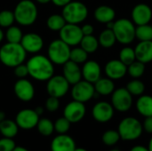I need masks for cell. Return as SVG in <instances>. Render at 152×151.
Here are the masks:
<instances>
[{
	"instance_id": "48",
	"label": "cell",
	"mask_w": 152,
	"mask_h": 151,
	"mask_svg": "<svg viewBox=\"0 0 152 151\" xmlns=\"http://www.w3.org/2000/svg\"><path fill=\"white\" fill-rule=\"evenodd\" d=\"M12 151H29L28 150H27L26 148L24 147H21V146H16L15 149Z\"/></svg>"
},
{
	"instance_id": "10",
	"label": "cell",
	"mask_w": 152,
	"mask_h": 151,
	"mask_svg": "<svg viewBox=\"0 0 152 151\" xmlns=\"http://www.w3.org/2000/svg\"><path fill=\"white\" fill-rule=\"evenodd\" d=\"M115 110L118 112H127L133 106V95L126 88L120 87L115 89L111 94V102Z\"/></svg>"
},
{
	"instance_id": "20",
	"label": "cell",
	"mask_w": 152,
	"mask_h": 151,
	"mask_svg": "<svg viewBox=\"0 0 152 151\" xmlns=\"http://www.w3.org/2000/svg\"><path fill=\"white\" fill-rule=\"evenodd\" d=\"M62 76L71 85L79 82L83 78L82 69L79 67V64L70 60L62 65Z\"/></svg>"
},
{
	"instance_id": "19",
	"label": "cell",
	"mask_w": 152,
	"mask_h": 151,
	"mask_svg": "<svg viewBox=\"0 0 152 151\" xmlns=\"http://www.w3.org/2000/svg\"><path fill=\"white\" fill-rule=\"evenodd\" d=\"M82 77L92 84H94L102 77V68L95 61H86L82 67Z\"/></svg>"
},
{
	"instance_id": "54",
	"label": "cell",
	"mask_w": 152,
	"mask_h": 151,
	"mask_svg": "<svg viewBox=\"0 0 152 151\" xmlns=\"http://www.w3.org/2000/svg\"><path fill=\"white\" fill-rule=\"evenodd\" d=\"M110 151H121L120 150H118V149H113V150H110Z\"/></svg>"
},
{
	"instance_id": "55",
	"label": "cell",
	"mask_w": 152,
	"mask_h": 151,
	"mask_svg": "<svg viewBox=\"0 0 152 151\" xmlns=\"http://www.w3.org/2000/svg\"><path fill=\"white\" fill-rule=\"evenodd\" d=\"M151 82H152V78H151Z\"/></svg>"
},
{
	"instance_id": "27",
	"label": "cell",
	"mask_w": 152,
	"mask_h": 151,
	"mask_svg": "<svg viewBox=\"0 0 152 151\" xmlns=\"http://www.w3.org/2000/svg\"><path fill=\"white\" fill-rule=\"evenodd\" d=\"M98 41H99L100 46L109 49V48H111L112 46H114V44L117 42V38H116V36L112 29L106 28L100 33Z\"/></svg>"
},
{
	"instance_id": "17",
	"label": "cell",
	"mask_w": 152,
	"mask_h": 151,
	"mask_svg": "<svg viewBox=\"0 0 152 151\" xmlns=\"http://www.w3.org/2000/svg\"><path fill=\"white\" fill-rule=\"evenodd\" d=\"M131 17L132 21L136 26L150 24L152 19V9L147 4H137L132 10Z\"/></svg>"
},
{
	"instance_id": "42",
	"label": "cell",
	"mask_w": 152,
	"mask_h": 151,
	"mask_svg": "<svg viewBox=\"0 0 152 151\" xmlns=\"http://www.w3.org/2000/svg\"><path fill=\"white\" fill-rule=\"evenodd\" d=\"M13 69H14V75L18 78H26L28 76V70L27 64L21 63Z\"/></svg>"
},
{
	"instance_id": "11",
	"label": "cell",
	"mask_w": 152,
	"mask_h": 151,
	"mask_svg": "<svg viewBox=\"0 0 152 151\" xmlns=\"http://www.w3.org/2000/svg\"><path fill=\"white\" fill-rule=\"evenodd\" d=\"M59 35L60 38L70 47L80 44V42L84 36L81 27L77 24L71 23H66L65 26L59 31Z\"/></svg>"
},
{
	"instance_id": "51",
	"label": "cell",
	"mask_w": 152,
	"mask_h": 151,
	"mask_svg": "<svg viewBox=\"0 0 152 151\" xmlns=\"http://www.w3.org/2000/svg\"><path fill=\"white\" fill-rule=\"evenodd\" d=\"M5 119V113L2 110H0V121H3Z\"/></svg>"
},
{
	"instance_id": "44",
	"label": "cell",
	"mask_w": 152,
	"mask_h": 151,
	"mask_svg": "<svg viewBox=\"0 0 152 151\" xmlns=\"http://www.w3.org/2000/svg\"><path fill=\"white\" fill-rule=\"evenodd\" d=\"M81 29H82V32H83V35H84V36L93 35V34H94V26L91 25V24H89V23L84 24V25L81 27Z\"/></svg>"
},
{
	"instance_id": "50",
	"label": "cell",
	"mask_w": 152,
	"mask_h": 151,
	"mask_svg": "<svg viewBox=\"0 0 152 151\" xmlns=\"http://www.w3.org/2000/svg\"><path fill=\"white\" fill-rule=\"evenodd\" d=\"M4 37H5L4 33V31H3L2 28H0V43L4 40Z\"/></svg>"
},
{
	"instance_id": "43",
	"label": "cell",
	"mask_w": 152,
	"mask_h": 151,
	"mask_svg": "<svg viewBox=\"0 0 152 151\" xmlns=\"http://www.w3.org/2000/svg\"><path fill=\"white\" fill-rule=\"evenodd\" d=\"M143 131H145L147 133L152 134V117H145L143 123H142Z\"/></svg>"
},
{
	"instance_id": "38",
	"label": "cell",
	"mask_w": 152,
	"mask_h": 151,
	"mask_svg": "<svg viewBox=\"0 0 152 151\" xmlns=\"http://www.w3.org/2000/svg\"><path fill=\"white\" fill-rule=\"evenodd\" d=\"M15 22V17L13 11L2 10L0 12V28H7L13 25Z\"/></svg>"
},
{
	"instance_id": "57",
	"label": "cell",
	"mask_w": 152,
	"mask_h": 151,
	"mask_svg": "<svg viewBox=\"0 0 152 151\" xmlns=\"http://www.w3.org/2000/svg\"><path fill=\"white\" fill-rule=\"evenodd\" d=\"M151 27H152V25H151Z\"/></svg>"
},
{
	"instance_id": "37",
	"label": "cell",
	"mask_w": 152,
	"mask_h": 151,
	"mask_svg": "<svg viewBox=\"0 0 152 151\" xmlns=\"http://www.w3.org/2000/svg\"><path fill=\"white\" fill-rule=\"evenodd\" d=\"M121 140L118 130H107L102 136V141L106 146H114Z\"/></svg>"
},
{
	"instance_id": "33",
	"label": "cell",
	"mask_w": 152,
	"mask_h": 151,
	"mask_svg": "<svg viewBox=\"0 0 152 151\" xmlns=\"http://www.w3.org/2000/svg\"><path fill=\"white\" fill-rule=\"evenodd\" d=\"M145 72V64L139 61H134L127 66V74L134 79L140 78Z\"/></svg>"
},
{
	"instance_id": "41",
	"label": "cell",
	"mask_w": 152,
	"mask_h": 151,
	"mask_svg": "<svg viewBox=\"0 0 152 151\" xmlns=\"http://www.w3.org/2000/svg\"><path fill=\"white\" fill-rule=\"evenodd\" d=\"M16 147L15 142L12 138L3 137L0 139V151H12Z\"/></svg>"
},
{
	"instance_id": "29",
	"label": "cell",
	"mask_w": 152,
	"mask_h": 151,
	"mask_svg": "<svg viewBox=\"0 0 152 151\" xmlns=\"http://www.w3.org/2000/svg\"><path fill=\"white\" fill-rule=\"evenodd\" d=\"M80 46L88 53H94L97 51L98 47L100 46L98 38H96L94 35L84 36L81 42Z\"/></svg>"
},
{
	"instance_id": "35",
	"label": "cell",
	"mask_w": 152,
	"mask_h": 151,
	"mask_svg": "<svg viewBox=\"0 0 152 151\" xmlns=\"http://www.w3.org/2000/svg\"><path fill=\"white\" fill-rule=\"evenodd\" d=\"M88 59V53L80 46L77 47L74 46V48L71 49L70 51V56L69 60L77 63V64H84Z\"/></svg>"
},
{
	"instance_id": "16",
	"label": "cell",
	"mask_w": 152,
	"mask_h": 151,
	"mask_svg": "<svg viewBox=\"0 0 152 151\" xmlns=\"http://www.w3.org/2000/svg\"><path fill=\"white\" fill-rule=\"evenodd\" d=\"M20 44L27 52V53L37 54L44 47V39L40 35L29 32L23 35Z\"/></svg>"
},
{
	"instance_id": "39",
	"label": "cell",
	"mask_w": 152,
	"mask_h": 151,
	"mask_svg": "<svg viewBox=\"0 0 152 151\" xmlns=\"http://www.w3.org/2000/svg\"><path fill=\"white\" fill-rule=\"evenodd\" d=\"M53 124H54V131L58 134L67 133L69 132V130L70 128V125H71V123L65 117H59Z\"/></svg>"
},
{
	"instance_id": "53",
	"label": "cell",
	"mask_w": 152,
	"mask_h": 151,
	"mask_svg": "<svg viewBox=\"0 0 152 151\" xmlns=\"http://www.w3.org/2000/svg\"><path fill=\"white\" fill-rule=\"evenodd\" d=\"M74 151H88L87 150L84 149V148H76V150Z\"/></svg>"
},
{
	"instance_id": "23",
	"label": "cell",
	"mask_w": 152,
	"mask_h": 151,
	"mask_svg": "<svg viewBox=\"0 0 152 151\" xmlns=\"http://www.w3.org/2000/svg\"><path fill=\"white\" fill-rule=\"evenodd\" d=\"M94 17L98 22L107 24L109 22L114 21L116 18V12L111 6L103 4L98 6L94 10Z\"/></svg>"
},
{
	"instance_id": "13",
	"label": "cell",
	"mask_w": 152,
	"mask_h": 151,
	"mask_svg": "<svg viewBox=\"0 0 152 151\" xmlns=\"http://www.w3.org/2000/svg\"><path fill=\"white\" fill-rule=\"evenodd\" d=\"M13 92L15 96L24 102L32 101L35 96L34 85L27 78H19L13 85Z\"/></svg>"
},
{
	"instance_id": "30",
	"label": "cell",
	"mask_w": 152,
	"mask_h": 151,
	"mask_svg": "<svg viewBox=\"0 0 152 151\" xmlns=\"http://www.w3.org/2000/svg\"><path fill=\"white\" fill-rule=\"evenodd\" d=\"M37 129L39 134L45 137H48L54 132V124L49 118H39V121L37 125Z\"/></svg>"
},
{
	"instance_id": "32",
	"label": "cell",
	"mask_w": 152,
	"mask_h": 151,
	"mask_svg": "<svg viewBox=\"0 0 152 151\" xmlns=\"http://www.w3.org/2000/svg\"><path fill=\"white\" fill-rule=\"evenodd\" d=\"M135 38L139 41H152V27L150 24L136 26Z\"/></svg>"
},
{
	"instance_id": "28",
	"label": "cell",
	"mask_w": 152,
	"mask_h": 151,
	"mask_svg": "<svg viewBox=\"0 0 152 151\" xmlns=\"http://www.w3.org/2000/svg\"><path fill=\"white\" fill-rule=\"evenodd\" d=\"M66 20L63 18L62 14H58V13H54L50 15L47 20H46V26L47 28L52 30V31H60L66 24Z\"/></svg>"
},
{
	"instance_id": "56",
	"label": "cell",
	"mask_w": 152,
	"mask_h": 151,
	"mask_svg": "<svg viewBox=\"0 0 152 151\" xmlns=\"http://www.w3.org/2000/svg\"><path fill=\"white\" fill-rule=\"evenodd\" d=\"M0 123H1V121H0Z\"/></svg>"
},
{
	"instance_id": "18",
	"label": "cell",
	"mask_w": 152,
	"mask_h": 151,
	"mask_svg": "<svg viewBox=\"0 0 152 151\" xmlns=\"http://www.w3.org/2000/svg\"><path fill=\"white\" fill-rule=\"evenodd\" d=\"M104 72L107 77L114 80H119L127 74V66L119 59L109 61L104 67Z\"/></svg>"
},
{
	"instance_id": "14",
	"label": "cell",
	"mask_w": 152,
	"mask_h": 151,
	"mask_svg": "<svg viewBox=\"0 0 152 151\" xmlns=\"http://www.w3.org/2000/svg\"><path fill=\"white\" fill-rule=\"evenodd\" d=\"M86 109L85 103L72 101L69 102L63 109V117H65L71 124L80 122L86 116Z\"/></svg>"
},
{
	"instance_id": "12",
	"label": "cell",
	"mask_w": 152,
	"mask_h": 151,
	"mask_svg": "<svg viewBox=\"0 0 152 151\" xmlns=\"http://www.w3.org/2000/svg\"><path fill=\"white\" fill-rule=\"evenodd\" d=\"M39 118L40 117L37 114L35 109H24L17 113L15 122L17 123L19 128L22 130H31L37 127Z\"/></svg>"
},
{
	"instance_id": "52",
	"label": "cell",
	"mask_w": 152,
	"mask_h": 151,
	"mask_svg": "<svg viewBox=\"0 0 152 151\" xmlns=\"http://www.w3.org/2000/svg\"><path fill=\"white\" fill-rule=\"evenodd\" d=\"M148 149H149V150L152 151V137L151 138V140H150V142H149V145H148Z\"/></svg>"
},
{
	"instance_id": "6",
	"label": "cell",
	"mask_w": 152,
	"mask_h": 151,
	"mask_svg": "<svg viewBox=\"0 0 152 151\" xmlns=\"http://www.w3.org/2000/svg\"><path fill=\"white\" fill-rule=\"evenodd\" d=\"M61 14L67 23L78 25L86 20L88 16V8L82 2L72 0L62 7Z\"/></svg>"
},
{
	"instance_id": "25",
	"label": "cell",
	"mask_w": 152,
	"mask_h": 151,
	"mask_svg": "<svg viewBox=\"0 0 152 151\" xmlns=\"http://www.w3.org/2000/svg\"><path fill=\"white\" fill-rule=\"evenodd\" d=\"M135 107L140 115L144 117H152V96L142 94L136 101Z\"/></svg>"
},
{
	"instance_id": "34",
	"label": "cell",
	"mask_w": 152,
	"mask_h": 151,
	"mask_svg": "<svg viewBox=\"0 0 152 151\" xmlns=\"http://www.w3.org/2000/svg\"><path fill=\"white\" fill-rule=\"evenodd\" d=\"M119 60L126 66L130 65L134 61H136L134 48H132L128 45L124 46L119 52Z\"/></svg>"
},
{
	"instance_id": "36",
	"label": "cell",
	"mask_w": 152,
	"mask_h": 151,
	"mask_svg": "<svg viewBox=\"0 0 152 151\" xmlns=\"http://www.w3.org/2000/svg\"><path fill=\"white\" fill-rule=\"evenodd\" d=\"M126 88L133 96H141L145 92V85L139 79H134L128 82Z\"/></svg>"
},
{
	"instance_id": "49",
	"label": "cell",
	"mask_w": 152,
	"mask_h": 151,
	"mask_svg": "<svg viewBox=\"0 0 152 151\" xmlns=\"http://www.w3.org/2000/svg\"><path fill=\"white\" fill-rule=\"evenodd\" d=\"M36 2L40 4H49L50 2H52V0H36Z\"/></svg>"
},
{
	"instance_id": "40",
	"label": "cell",
	"mask_w": 152,
	"mask_h": 151,
	"mask_svg": "<svg viewBox=\"0 0 152 151\" xmlns=\"http://www.w3.org/2000/svg\"><path fill=\"white\" fill-rule=\"evenodd\" d=\"M45 107L46 110L49 111V112H55V111H57L59 109V108H60L59 98L49 96L46 99V101H45Z\"/></svg>"
},
{
	"instance_id": "24",
	"label": "cell",
	"mask_w": 152,
	"mask_h": 151,
	"mask_svg": "<svg viewBox=\"0 0 152 151\" xmlns=\"http://www.w3.org/2000/svg\"><path fill=\"white\" fill-rule=\"evenodd\" d=\"M95 93L98 95L108 96L111 95L115 91V84L112 79L109 77H101L94 84Z\"/></svg>"
},
{
	"instance_id": "9",
	"label": "cell",
	"mask_w": 152,
	"mask_h": 151,
	"mask_svg": "<svg viewBox=\"0 0 152 151\" xmlns=\"http://www.w3.org/2000/svg\"><path fill=\"white\" fill-rule=\"evenodd\" d=\"M69 86L70 84L62 75H53L46 81V92L48 95L59 99L68 93Z\"/></svg>"
},
{
	"instance_id": "1",
	"label": "cell",
	"mask_w": 152,
	"mask_h": 151,
	"mask_svg": "<svg viewBox=\"0 0 152 151\" xmlns=\"http://www.w3.org/2000/svg\"><path fill=\"white\" fill-rule=\"evenodd\" d=\"M28 76L39 82H46L54 75V64L48 56L34 54L27 61Z\"/></svg>"
},
{
	"instance_id": "45",
	"label": "cell",
	"mask_w": 152,
	"mask_h": 151,
	"mask_svg": "<svg viewBox=\"0 0 152 151\" xmlns=\"http://www.w3.org/2000/svg\"><path fill=\"white\" fill-rule=\"evenodd\" d=\"M72 0H52V3L58 7H64L66 4L70 3Z\"/></svg>"
},
{
	"instance_id": "26",
	"label": "cell",
	"mask_w": 152,
	"mask_h": 151,
	"mask_svg": "<svg viewBox=\"0 0 152 151\" xmlns=\"http://www.w3.org/2000/svg\"><path fill=\"white\" fill-rule=\"evenodd\" d=\"M19 132V126L15 120L5 118L0 123V133L3 137L13 139Z\"/></svg>"
},
{
	"instance_id": "22",
	"label": "cell",
	"mask_w": 152,
	"mask_h": 151,
	"mask_svg": "<svg viewBox=\"0 0 152 151\" xmlns=\"http://www.w3.org/2000/svg\"><path fill=\"white\" fill-rule=\"evenodd\" d=\"M134 51L137 61L144 64L152 61V41H140Z\"/></svg>"
},
{
	"instance_id": "7",
	"label": "cell",
	"mask_w": 152,
	"mask_h": 151,
	"mask_svg": "<svg viewBox=\"0 0 152 151\" xmlns=\"http://www.w3.org/2000/svg\"><path fill=\"white\" fill-rule=\"evenodd\" d=\"M71 48L61 38L54 39L49 44L47 56L54 65H63L69 61Z\"/></svg>"
},
{
	"instance_id": "46",
	"label": "cell",
	"mask_w": 152,
	"mask_h": 151,
	"mask_svg": "<svg viewBox=\"0 0 152 151\" xmlns=\"http://www.w3.org/2000/svg\"><path fill=\"white\" fill-rule=\"evenodd\" d=\"M130 151H150L148 148H146L145 146H142V145H136L134 147H133Z\"/></svg>"
},
{
	"instance_id": "5",
	"label": "cell",
	"mask_w": 152,
	"mask_h": 151,
	"mask_svg": "<svg viewBox=\"0 0 152 151\" xmlns=\"http://www.w3.org/2000/svg\"><path fill=\"white\" fill-rule=\"evenodd\" d=\"M118 132L120 138L126 142L135 141L140 138L143 132L142 124L134 117H127L122 119L118 125Z\"/></svg>"
},
{
	"instance_id": "2",
	"label": "cell",
	"mask_w": 152,
	"mask_h": 151,
	"mask_svg": "<svg viewBox=\"0 0 152 151\" xmlns=\"http://www.w3.org/2000/svg\"><path fill=\"white\" fill-rule=\"evenodd\" d=\"M27 58V52L22 45L15 43L3 44L0 47V61L7 68H15L16 66L24 63Z\"/></svg>"
},
{
	"instance_id": "31",
	"label": "cell",
	"mask_w": 152,
	"mask_h": 151,
	"mask_svg": "<svg viewBox=\"0 0 152 151\" xmlns=\"http://www.w3.org/2000/svg\"><path fill=\"white\" fill-rule=\"evenodd\" d=\"M23 35L24 34L22 33L20 28L18 26H15V25H12L11 27L7 28L5 33H4V36H5L7 42L15 43V44L20 43Z\"/></svg>"
},
{
	"instance_id": "4",
	"label": "cell",
	"mask_w": 152,
	"mask_h": 151,
	"mask_svg": "<svg viewBox=\"0 0 152 151\" xmlns=\"http://www.w3.org/2000/svg\"><path fill=\"white\" fill-rule=\"evenodd\" d=\"M135 24L126 18H121L115 20L112 28L117 42L124 45H128L135 39Z\"/></svg>"
},
{
	"instance_id": "3",
	"label": "cell",
	"mask_w": 152,
	"mask_h": 151,
	"mask_svg": "<svg viewBox=\"0 0 152 151\" xmlns=\"http://www.w3.org/2000/svg\"><path fill=\"white\" fill-rule=\"evenodd\" d=\"M15 22L23 27L33 25L38 16L37 4L32 0H20L13 10Z\"/></svg>"
},
{
	"instance_id": "21",
	"label": "cell",
	"mask_w": 152,
	"mask_h": 151,
	"mask_svg": "<svg viewBox=\"0 0 152 151\" xmlns=\"http://www.w3.org/2000/svg\"><path fill=\"white\" fill-rule=\"evenodd\" d=\"M50 147L51 151H74L77 148L74 139L67 133L55 136Z\"/></svg>"
},
{
	"instance_id": "8",
	"label": "cell",
	"mask_w": 152,
	"mask_h": 151,
	"mask_svg": "<svg viewBox=\"0 0 152 151\" xmlns=\"http://www.w3.org/2000/svg\"><path fill=\"white\" fill-rule=\"evenodd\" d=\"M95 94L94 85L84 79L73 85L71 88L72 99L83 103L91 101L94 97H95Z\"/></svg>"
},
{
	"instance_id": "47",
	"label": "cell",
	"mask_w": 152,
	"mask_h": 151,
	"mask_svg": "<svg viewBox=\"0 0 152 151\" xmlns=\"http://www.w3.org/2000/svg\"><path fill=\"white\" fill-rule=\"evenodd\" d=\"M35 111L37 112V114L40 117L43 113H44V108L42 106H37L36 109H35Z\"/></svg>"
},
{
	"instance_id": "15",
	"label": "cell",
	"mask_w": 152,
	"mask_h": 151,
	"mask_svg": "<svg viewBox=\"0 0 152 151\" xmlns=\"http://www.w3.org/2000/svg\"><path fill=\"white\" fill-rule=\"evenodd\" d=\"M114 111L115 109L111 103L108 101H99L95 103L92 109V117L98 123H107L112 119Z\"/></svg>"
}]
</instances>
